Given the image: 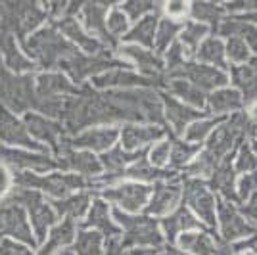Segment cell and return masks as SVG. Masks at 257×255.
Masks as SVG:
<instances>
[{
    "instance_id": "1",
    "label": "cell",
    "mask_w": 257,
    "mask_h": 255,
    "mask_svg": "<svg viewBox=\"0 0 257 255\" xmlns=\"http://www.w3.org/2000/svg\"><path fill=\"white\" fill-rule=\"evenodd\" d=\"M152 188L146 184H140V182H125L113 190L106 192V198L111 200L113 203H117L119 207H123L128 213H137L148 202L150 198Z\"/></svg>"
},
{
    "instance_id": "2",
    "label": "cell",
    "mask_w": 257,
    "mask_h": 255,
    "mask_svg": "<svg viewBox=\"0 0 257 255\" xmlns=\"http://www.w3.org/2000/svg\"><path fill=\"white\" fill-rule=\"evenodd\" d=\"M186 200L192 205V209L207 224L217 223V213H215V198L211 196V192L205 188L200 182H190L186 188Z\"/></svg>"
},
{
    "instance_id": "3",
    "label": "cell",
    "mask_w": 257,
    "mask_h": 255,
    "mask_svg": "<svg viewBox=\"0 0 257 255\" xmlns=\"http://www.w3.org/2000/svg\"><path fill=\"white\" fill-rule=\"evenodd\" d=\"M217 211H219L217 213V219L221 223V230L225 234V238L236 240V238L253 234V226H249V223H246V219L240 217L230 205H226V202L219 203Z\"/></svg>"
},
{
    "instance_id": "4",
    "label": "cell",
    "mask_w": 257,
    "mask_h": 255,
    "mask_svg": "<svg viewBox=\"0 0 257 255\" xmlns=\"http://www.w3.org/2000/svg\"><path fill=\"white\" fill-rule=\"evenodd\" d=\"M182 249L192 251L196 255H226V251L223 245H219L213 238H209L204 232H184L179 240Z\"/></svg>"
},
{
    "instance_id": "5",
    "label": "cell",
    "mask_w": 257,
    "mask_h": 255,
    "mask_svg": "<svg viewBox=\"0 0 257 255\" xmlns=\"http://www.w3.org/2000/svg\"><path fill=\"white\" fill-rule=\"evenodd\" d=\"M184 77L188 79V83H192L196 88H217L226 83V75L221 73L219 69L209 67V65H190L188 69H184Z\"/></svg>"
},
{
    "instance_id": "6",
    "label": "cell",
    "mask_w": 257,
    "mask_h": 255,
    "mask_svg": "<svg viewBox=\"0 0 257 255\" xmlns=\"http://www.w3.org/2000/svg\"><path fill=\"white\" fill-rule=\"evenodd\" d=\"M181 198V190L177 186H167V184H158L152 194L148 213L150 215H167L171 213Z\"/></svg>"
},
{
    "instance_id": "7",
    "label": "cell",
    "mask_w": 257,
    "mask_h": 255,
    "mask_svg": "<svg viewBox=\"0 0 257 255\" xmlns=\"http://www.w3.org/2000/svg\"><path fill=\"white\" fill-rule=\"evenodd\" d=\"M119 217V215H115ZM119 221L127 226V234L131 242H137V244H150V245H158L161 242L160 234L156 230L154 223L150 221H144V219H139V221H131L128 217H119Z\"/></svg>"
},
{
    "instance_id": "8",
    "label": "cell",
    "mask_w": 257,
    "mask_h": 255,
    "mask_svg": "<svg viewBox=\"0 0 257 255\" xmlns=\"http://www.w3.org/2000/svg\"><path fill=\"white\" fill-rule=\"evenodd\" d=\"M117 137L119 133L115 129H107V127L90 129V131H85L81 137H77L75 144L90 150H107L113 146V142L117 140Z\"/></svg>"
},
{
    "instance_id": "9",
    "label": "cell",
    "mask_w": 257,
    "mask_h": 255,
    "mask_svg": "<svg viewBox=\"0 0 257 255\" xmlns=\"http://www.w3.org/2000/svg\"><path fill=\"white\" fill-rule=\"evenodd\" d=\"M244 98L234 88H223L219 92H213L209 96V106L217 113H226V111H234L238 107H242Z\"/></svg>"
},
{
    "instance_id": "10",
    "label": "cell",
    "mask_w": 257,
    "mask_h": 255,
    "mask_svg": "<svg viewBox=\"0 0 257 255\" xmlns=\"http://www.w3.org/2000/svg\"><path fill=\"white\" fill-rule=\"evenodd\" d=\"M198 58L209 67H226L225 65V44L219 39H207L198 48Z\"/></svg>"
},
{
    "instance_id": "11",
    "label": "cell",
    "mask_w": 257,
    "mask_h": 255,
    "mask_svg": "<svg viewBox=\"0 0 257 255\" xmlns=\"http://www.w3.org/2000/svg\"><path fill=\"white\" fill-rule=\"evenodd\" d=\"M123 146L127 150H133L137 146H142L146 142L160 139L161 131L160 129H152V127H127L123 131Z\"/></svg>"
},
{
    "instance_id": "12",
    "label": "cell",
    "mask_w": 257,
    "mask_h": 255,
    "mask_svg": "<svg viewBox=\"0 0 257 255\" xmlns=\"http://www.w3.org/2000/svg\"><path fill=\"white\" fill-rule=\"evenodd\" d=\"M128 41H135V43L146 44V46H154V41H156V18L152 16H146L142 18L135 29L127 35Z\"/></svg>"
},
{
    "instance_id": "13",
    "label": "cell",
    "mask_w": 257,
    "mask_h": 255,
    "mask_svg": "<svg viewBox=\"0 0 257 255\" xmlns=\"http://www.w3.org/2000/svg\"><path fill=\"white\" fill-rule=\"evenodd\" d=\"M236 86L242 88L246 98H257V73L249 67H236L232 71Z\"/></svg>"
},
{
    "instance_id": "14",
    "label": "cell",
    "mask_w": 257,
    "mask_h": 255,
    "mask_svg": "<svg viewBox=\"0 0 257 255\" xmlns=\"http://www.w3.org/2000/svg\"><path fill=\"white\" fill-rule=\"evenodd\" d=\"M205 33H207V25L190 22L186 27H182L181 44L184 46V48H188V52H192V50H196V48H200V41L204 39Z\"/></svg>"
},
{
    "instance_id": "15",
    "label": "cell",
    "mask_w": 257,
    "mask_h": 255,
    "mask_svg": "<svg viewBox=\"0 0 257 255\" xmlns=\"http://www.w3.org/2000/svg\"><path fill=\"white\" fill-rule=\"evenodd\" d=\"M173 92L177 96H181L182 100H186L188 104H192L196 107H202L205 104V98L202 94L200 88H196L192 83L188 81H175L173 83Z\"/></svg>"
},
{
    "instance_id": "16",
    "label": "cell",
    "mask_w": 257,
    "mask_h": 255,
    "mask_svg": "<svg viewBox=\"0 0 257 255\" xmlns=\"http://www.w3.org/2000/svg\"><path fill=\"white\" fill-rule=\"evenodd\" d=\"M86 224H88V226L102 228V230H107V232H115V226L109 221V211H107V205L104 202H96L92 205V209L88 213Z\"/></svg>"
},
{
    "instance_id": "17",
    "label": "cell",
    "mask_w": 257,
    "mask_h": 255,
    "mask_svg": "<svg viewBox=\"0 0 257 255\" xmlns=\"http://www.w3.org/2000/svg\"><path fill=\"white\" fill-rule=\"evenodd\" d=\"M194 226H198V223L194 221L192 215L186 209H181V211H177L175 215L165 219V230L169 236H175V234L182 232L184 228H194Z\"/></svg>"
},
{
    "instance_id": "18",
    "label": "cell",
    "mask_w": 257,
    "mask_h": 255,
    "mask_svg": "<svg viewBox=\"0 0 257 255\" xmlns=\"http://www.w3.org/2000/svg\"><path fill=\"white\" fill-rule=\"evenodd\" d=\"M167 117H169V121L175 125L177 131H182V129L186 127L188 121H192V119L198 117V113H196V111H190V109H186L184 106L177 104V102H173V100H169V102H167Z\"/></svg>"
},
{
    "instance_id": "19",
    "label": "cell",
    "mask_w": 257,
    "mask_h": 255,
    "mask_svg": "<svg viewBox=\"0 0 257 255\" xmlns=\"http://www.w3.org/2000/svg\"><path fill=\"white\" fill-rule=\"evenodd\" d=\"M77 255H100L102 253V238L98 232H85L77 240Z\"/></svg>"
},
{
    "instance_id": "20",
    "label": "cell",
    "mask_w": 257,
    "mask_h": 255,
    "mask_svg": "<svg viewBox=\"0 0 257 255\" xmlns=\"http://www.w3.org/2000/svg\"><path fill=\"white\" fill-rule=\"evenodd\" d=\"M123 52L127 54L128 58H133V60H135V62H137V64L142 67V69H146V67H150V69H156V67H160V62H158V58H154V54H150L148 50L140 48L139 44H127Z\"/></svg>"
},
{
    "instance_id": "21",
    "label": "cell",
    "mask_w": 257,
    "mask_h": 255,
    "mask_svg": "<svg viewBox=\"0 0 257 255\" xmlns=\"http://www.w3.org/2000/svg\"><path fill=\"white\" fill-rule=\"evenodd\" d=\"M225 52L234 64H246L247 58H249V44L244 39H240V37H232L226 43Z\"/></svg>"
},
{
    "instance_id": "22",
    "label": "cell",
    "mask_w": 257,
    "mask_h": 255,
    "mask_svg": "<svg viewBox=\"0 0 257 255\" xmlns=\"http://www.w3.org/2000/svg\"><path fill=\"white\" fill-rule=\"evenodd\" d=\"M179 23L173 22V20H163V22L160 23V27H158V31H156V41H154V44L158 46V50L160 52H163L165 48H167V44L173 41V35L179 31Z\"/></svg>"
},
{
    "instance_id": "23",
    "label": "cell",
    "mask_w": 257,
    "mask_h": 255,
    "mask_svg": "<svg viewBox=\"0 0 257 255\" xmlns=\"http://www.w3.org/2000/svg\"><path fill=\"white\" fill-rule=\"evenodd\" d=\"M62 29H64L71 39H75L77 43H79V46H83L85 50H88V52L98 50V43L92 39V35H83V31L77 27L75 22H65L64 25H62Z\"/></svg>"
},
{
    "instance_id": "24",
    "label": "cell",
    "mask_w": 257,
    "mask_h": 255,
    "mask_svg": "<svg viewBox=\"0 0 257 255\" xmlns=\"http://www.w3.org/2000/svg\"><path fill=\"white\" fill-rule=\"evenodd\" d=\"M75 238V228H73V221L67 219L62 226L54 228L50 234V247H60V245H67L73 242Z\"/></svg>"
},
{
    "instance_id": "25",
    "label": "cell",
    "mask_w": 257,
    "mask_h": 255,
    "mask_svg": "<svg viewBox=\"0 0 257 255\" xmlns=\"http://www.w3.org/2000/svg\"><path fill=\"white\" fill-rule=\"evenodd\" d=\"M85 18L88 23V31L100 33L106 29V16H104V8L100 6H86Z\"/></svg>"
},
{
    "instance_id": "26",
    "label": "cell",
    "mask_w": 257,
    "mask_h": 255,
    "mask_svg": "<svg viewBox=\"0 0 257 255\" xmlns=\"http://www.w3.org/2000/svg\"><path fill=\"white\" fill-rule=\"evenodd\" d=\"M128 27L127 14L123 10H111L106 16V29L111 35H123Z\"/></svg>"
},
{
    "instance_id": "27",
    "label": "cell",
    "mask_w": 257,
    "mask_h": 255,
    "mask_svg": "<svg viewBox=\"0 0 257 255\" xmlns=\"http://www.w3.org/2000/svg\"><path fill=\"white\" fill-rule=\"evenodd\" d=\"M219 121H215V119H209V121H198V123H194L192 127H188V131H186V142H200V140L205 139V135L207 133H211L213 131V127L217 125Z\"/></svg>"
},
{
    "instance_id": "28",
    "label": "cell",
    "mask_w": 257,
    "mask_h": 255,
    "mask_svg": "<svg viewBox=\"0 0 257 255\" xmlns=\"http://www.w3.org/2000/svg\"><path fill=\"white\" fill-rule=\"evenodd\" d=\"M171 158V142L169 140H161L158 142L150 152V161L156 167H163Z\"/></svg>"
},
{
    "instance_id": "29",
    "label": "cell",
    "mask_w": 257,
    "mask_h": 255,
    "mask_svg": "<svg viewBox=\"0 0 257 255\" xmlns=\"http://www.w3.org/2000/svg\"><path fill=\"white\" fill-rule=\"evenodd\" d=\"M236 169L242 173H249V171H257V156L253 154V150L244 146L240 150V156L236 161Z\"/></svg>"
},
{
    "instance_id": "30",
    "label": "cell",
    "mask_w": 257,
    "mask_h": 255,
    "mask_svg": "<svg viewBox=\"0 0 257 255\" xmlns=\"http://www.w3.org/2000/svg\"><path fill=\"white\" fill-rule=\"evenodd\" d=\"M196 150H198V146H192L190 142H179L173 150L171 158L175 163H186L194 156Z\"/></svg>"
},
{
    "instance_id": "31",
    "label": "cell",
    "mask_w": 257,
    "mask_h": 255,
    "mask_svg": "<svg viewBox=\"0 0 257 255\" xmlns=\"http://www.w3.org/2000/svg\"><path fill=\"white\" fill-rule=\"evenodd\" d=\"M75 169L83 171V173H98L100 171V163L94 160V156L90 154H79L75 156Z\"/></svg>"
},
{
    "instance_id": "32",
    "label": "cell",
    "mask_w": 257,
    "mask_h": 255,
    "mask_svg": "<svg viewBox=\"0 0 257 255\" xmlns=\"http://www.w3.org/2000/svg\"><path fill=\"white\" fill-rule=\"evenodd\" d=\"M257 190V171L253 173H246L242 177V181L238 184V192H240V198H247L251 192Z\"/></svg>"
},
{
    "instance_id": "33",
    "label": "cell",
    "mask_w": 257,
    "mask_h": 255,
    "mask_svg": "<svg viewBox=\"0 0 257 255\" xmlns=\"http://www.w3.org/2000/svg\"><path fill=\"white\" fill-rule=\"evenodd\" d=\"M85 202H86L85 196H75V198H71V200H67V202H62V211L69 213L71 217H77L79 213L85 209V205H86Z\"/></svg>"
},
{
    "instance_id": "34",
    "label": "cell",
    "mask_w": 257,
    "mask_h": 255,
    "mask_svg": "<svg viewBox=\"0 0 257 255\" xmlns=\"http://www.w3.org/2000/svg\"><path fill=\"white\" fill-rule=\"evenodd\" d=\"M188 12V6L184 2H169L165 4V14H167V20H173V22H179L186 16Z\"/></svg>"
},
{
    "instance_id": "35",
    "label": "cell",
    "mask_w": 257,
    "mask_h": 255,
    "mask_svg": "<svg viewBox=\"0 0 257 255\" xmlns=\"http://www.w3.org/2000/svg\"><path fill=\"white\" fill-rule=\"evenodd\" d=\"M244 213H246L247 217L251 219V221H255L257 223V192L253 194V198H251V202L246 205V209H244Z\"/></svg>"
},
{
    "instance_id": "36",
    "label": "cell",
    "mask_w": 257,
    "mask_h": 255,
    "mask_svg": "<svg viewBox=\"0 0 257 255\" xmlns=\"http://www.w3.org/2000/svg\"><path fill=\"white\" fill-rule=\"evenodd\" d=\"M8 188V173L0 167V194H4Z\"/></svg>"
},
{
    "instance_id": "37",
    "label": "cell",
    "mask_w": 257,
    "mask_h": 255,
    "mask_svg": "<svg viewBox=\"0 0 257 255\" xmlns=\"http://www.w3.org/2000/svg\"><path fill=\"white\" fill-rule=\"evenodd\" d=\"M251 117H253V119H257V102L251 106Z\"/></svg>"
},
{
    "instance_id": "38",
    "label": "cell",
    "mask_w": 257,
    "mask_h": 255,
    "mask_svg": "<svg viewBox=\"0 0 257 255\" xmlns=\"http://www.w3.org/2000/svg\"><path fill=\"white\" fill-rule=\"evenodd\" d=\"M238 255H255L253 251H244V253H238Z\"/></svg>"
},
{
    "instance_id": "39",
    "label": "cell",
    "mask_w": 257,
    "mask_h": 255,
    "mask_svg": "<svg viewBox=\"0 0 257 255\" xmlns=\"http://www.w3.org/2000/svg\"><path fill=\"white\" fill-rule=\"evenodd\" d=\"M255 156H257V142H255Z\"/></svg>"
}]
</instances>
